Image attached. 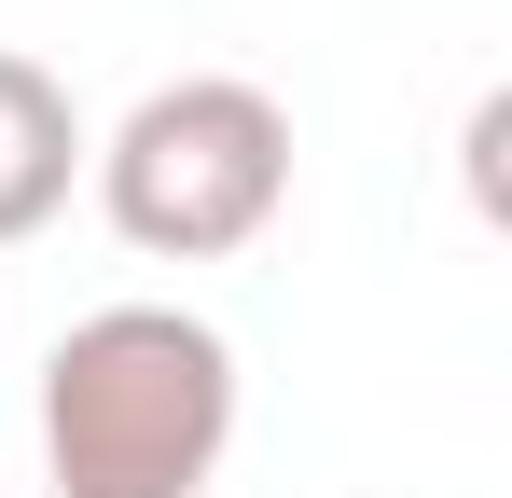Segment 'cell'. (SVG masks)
<instances>
[{"instance_id": "cell-1", "label": "cell", "mask_w": 512, "mask_h": 498, "mask_svg": "<svg viewBox=\"0 0 512 498\" xmlns=\"http://www.w3.org/2000/svg\"><path fill=\"white\" fill-rule=\"evenodd\" d=\"M236 457V346L194 305H97L42 360L56 498H208Z\"/></svg>"}, {"instance_id": "cell-2", "label": "cell", "mask_w": 512, "mask_h": 498, "mask_svg": "<svg viewBox=\"0 0 512 498\" xmlns=\"http://www.w3.org/2000/svg\"><path fill=\"white\" fill-rule=\"evenodd\" d=\"M84 166L139 263H236L291 208V111L250 70H180L111 139H84Z\"/></svg>"}, {"instance_id": "cell-3", "label": "cell", "mask_w": 512, "mask_h": 498, "mask_svg": "<svg viewBox=\"0 0 512 498\" xmlns=\"http://www.w3.org/2000/svg\"><path fill=\"white\" fill-rule=\"evenodd\" d=\"M70 180H84V111H70V83L0 42V249L42 236V222L70 208Z\"/></svg>"}]
</instances>
